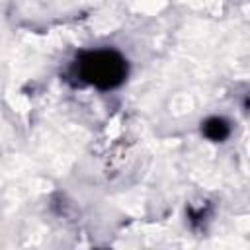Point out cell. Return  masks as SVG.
Wrapping results in <instances>:
<instances>
[{
    "mask_svg": "<svg viewBox=\"0 0 250 250\" xmlns=\"http://www.w3.org/2000/svg\"><path fill=\"white\" fill-rule=\"evenodd\" d=\"M74 76L100 90L117 88L127 76V61L113 49H96L82 53L72 68Z\"/></svg>",
    "mask_w": 250,
    "mask_h": 250,
    "instance_id": "cell-1",
    "label": "cell"
},
{
    "mask_svg": "<svg viewBox=\"0 0 250 250\" xmlns=\"http://www.w3.org/2000/svg\"><path fill=\"white\" fill-rule=\"evenodd\" d=\"M201 131H203V135H205L209 141H213V143H223V141L230 135V125H229V121L223 119V117H209V119L203 121Z\"/></svg>",
    "mask_w": 250,
    "mask_h": 250,
    "instance_id": "cell-2",
    "label": "cell"
}]
</instances>
